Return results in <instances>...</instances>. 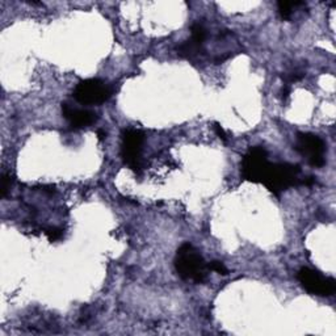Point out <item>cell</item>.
Wrapping results in <instances>:
<instances>
[{
    "label": "cell",
    "instance_id": "obj_5",
    "mask_svg": "<svg viewBox=\"0 0 336 336\" xmlns=\"http://www.w3.org/2000/svg\"><path fill=\"white\" fill-rule=\"evenodd\" d=\"M297 279L302 288L310 294L331 297L336 290L335 279L322 276L319 272L312 271L310 268H301L297 273Z\"/></svg>",
    "mask_w": 336,
    "mask_h": 336
},
{
    "label": "cell",
    "instance_id": "obj_10",
    "mask_svg": "<svg viewBox=\"0 0 336 336\" xmlns=\"http://www.w3.org/2000/svg\"><path fill=\"white\" fill-rule=\"evenodd\" d=\"M298 6H304V3H301V2H279L277 11H279V15L281 16L283 20H289L293 15V8Z\"/></svg>",
    "mask_w": 336,
    "mask_h": 336
},
{
    "label": "cell",
    "instance_id": "obj_11",
    "mask_svg": "<svg viewBox=\"0 0 336 336\" xmlns=\"http://www.w3.org/2000/svg\"><path fill=\"white\" fill-rule=\"evenodd\" d=\"M190 32H192V37H190V39L203 46L204 41H205L206 38L205 27H204L201 23H194V24L190 27Z\"/></svg>",
    "mask_w": 336,
    "mask_h": 336
},
{
    "label": "cell",
    "instance_id": "obj_16",
    "mask_svg": "<svg viewBox=\"0 0 336 336\" xmlns=\"http://www.w3.org/2000/svg\"><path fill=\"white\" fill-rule=\"evenodd\" d=\"M97 137L100 141H104L105 138H107V133H105V130H103V129L97 130Z\"/></svg>",
    "mask_w": 336,
    "mask_h": 336
},
{
    "label": "cell",
    "instance_id": "obj_14",
    "mask_svg": "<svg viewBox=\"0 0 336 336\" xmlns=\"http://www.w3.org/2000/svg\"><path fill=\"white\" fill-rule=\"evenodd\" d=\"M46 235H48L49 241L55 242V241H58V239L62 238V231H61L60 229H55V227H53V229L46 230Z\"/></svg>",
    "mask_w": 336,
    "mask_h": 336
},
{
    "label": "cell",
    "instance_id": "obj_1",
    "mask_svg": "<svg viewBox=\"0 0 336 336\" xmlns=\"http://www.w3.org/2000/svg\"><path fill=\"white\" fill-rule=\"evenodd\" d=\"M205 260L199 251L190 243L180 246L175 256V269L183 280H190L196 284H203L206 281Z\"/></svg>",
    "mask_w": 336,
    "mask_h": 336
},
{
    "label": "cell",
    "instance_id": "obj_17",
    "mask_svg": "<svg viewBox=\"0 0 336 336\" xmlns=\"http://www.w3.org/2000/svg\"><path fill=\"white\" fill-rule=\"evenodd\" d=\"M289 96V88L288 87H284L283 88V98H286Z\"/></svg>",
    "mask_w": 336,
    "mask_h": 336
},
{
    "label": "cell",
    "instance_id": "obj_6",
    "mask_svg": "<svg viewBox=\"0 0 336 336\" xmlns=\"http://www.w3.org/2000/svg\"><path fill=\"white\" fill-rule=\"evenodd\" d=\"M145 134L137 129H126L122 133V161L133 171H140Z\"/></svg>",
    "mask_w": 336,
    "mask_h": 336
},
{
    "label": "cell",
    "instance_id": "obj_9",
    "mask_svg": "<svg viewBox=\"0 0 336 336\" xmlns=\"http://www.w3.org/2000/svg\"><path fill=\"white\" fill-rule=\"evenodd\" d=\"M203 50V46L199 44H196L192 39H188V41H184L183 44H180L177 46V54L180 57L184 58H192L197 54H200V51Z\"/></svg>",
    "mask_w": 336,
    "mask_h": 336
},
{
    "label": "cell",
    "instance_id": "obj_7",
    "mask_svg": "<svg viewBox=\"0 0 336 336\" xmlns=\"http://www.w3.org/2000/svg\"><path fill=\"white\" fill-rule=\"evenodd\" d=\"M294 149L300 154L306 156L312 167H323L326 163V159H324L326 145L323 140L315 134L298 133Z\"/></svg>",
    "mask_w": 336,
    "mask_h": 336
},
{
    "label": "cell",
    "instance_id": "obj_2",
    "mask_svg": "<svg viewBox=\"0 0 336 336\" xmlns=\"http://www.w3.org/2000/svg\"><path fill=\"white\" fill-rule=\"evenodd\" d=\"M301 168L298 164L269 163L262 179V184L274 196H280L284 190L301 184Z\"/></svg>",
    "mask_w": 336,
    "mask_h": 336
},
{
    "label": "cell",
    "instance_id": "obj_4",
    "mask_svg": "<svg viewBox=\"0 0 336 336\" xmlns=\"http://www.w3.org/2000/svg\"><path fill=\"white\" fill-rule=\"evenodd\" d=\"M268 164V154L264 147L253 146L248 149L242 159L241 172L244 180L251 183H262Z\"/></svg>",
    "mask_w": 336,
    "mask_h": 336
},
{
    "label": "cell",
    "instance_id": "obj_8",
    "mask_svg": "<svg viewBox=\"0 0 336 336\" xmlns=\"http://www.w3.org/2000/svg\"><path fill=\"white\" fill-rule=\"evenodd\" d=\"M62 114L70 125L75 129L87 128L93 125L97 121V114L89 109H81L70 105L69 103H62Z\"/></svg>",
    "mask_w": 336,
    "mask_h": 336
},
{
    "label": "cell",
    "instance_id": "obj_15",
    "mask_svg": "<svg viewBox=\"0 0 336 336\" xmlns=\"http://www.w3.org/2000/svg\"><path fill=\"white\" fill-rule=\"evenodd\" d=\"M213 128H214V131H215V134H217V137L220 138V140H222L223 142H227L229 138H227L226 131L223 130V128L220 125V124H218V122H214V126H213Z\"/></svg>",
    "mask_w": 336,
    "mask_h": 336
},
{
    "label": "cell",
    "instance_id": "obj_13",
    "mask_svg": "<svg viewBox=\"0 0 336 336\" xmlns=\"http://www.w3.org/2000/svg\"><path fill=\"white\" fill-rule=\"evenodd\" d=\"M9 187H11V176H9L8 173H3V175H2V188H0L3 199L7 196V192H8Z\"/></svg>",
    "mask_w": 336,
    "mask_h": 336
},
{
    "label": "cell",
    "instance_id": "obj_3",
    "mask_svg": "<svg viewBox=\"0 0 336 336\" xmlns=\"http://www.w3.org/2000/svg\"><path fill=\"white\" fill-rule=\"evenodd\" d=\"M112 93L113 88L100 79H86L77 83L72 96L79 104L98 105L108 102Z\"/></svg>",
    "mask_w": 336,
    "mask_h": 336
},
{
    "label": "cell",
    "instance_id": "obj_12",
    "mask_svg": "<svg viewBox=\"0 0 336 336\" xmlns=\"http://www.w3.org/2000/svg\"><path fill=\"white\" fill-rule=\"evenodd\" d=\"M208 268L209 269H211V271L217 272V273L223 274V276H226V274L229 273V271H227V268L225 267V264H223L222 262H217V260H215V262H211L210 264L208 265Z\"/></svg>",
    "mask_w": 336,
    "mask_h": 336
}]
</instances>
